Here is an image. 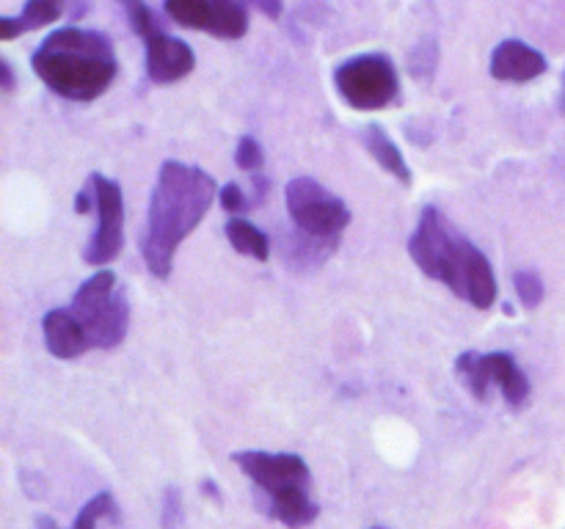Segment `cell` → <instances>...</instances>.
Returning a JSON list of instances; mask_svg holds the SVG:
<instances>
[{
    "label": "cell",
    "instance_id": "6da1fadb",
    "mask_svg": "<svg viewBox=\"0 0 565 529\" xmlns=\"http://www.w3.org/2000/svg\"><path fill=\"white\" fill-rule=\"evenodd\" d=\"M215 202L218 185L207 171L182 160H163L141 231V257L154 279H169L177 251L207 218Z\"/></svg>",
    "mask_w": 565,
    "mask_h": 529
},
{
    "label": "cell",
    "instance_id": "7a4b0ae2",
    "mask_svg": "<svg viewBox=\"0 0 565 529\" xmlns=\"http://www.w3.org/2000/svg\"><path fill=\"white\" fill-rule=\"evenodd\" d=\"M408 257L428 279L450 287L452 295L478 312H489L497 303L500 281L491 259L436 204H425L419 213L408 237Z\"/></svg>",
    "mask_w": 565,
    "mask_h": 529
},
{
    "label": "cell",
    "instance_id": "3957f363",
    "mask_svg": "<svg viewBox=\"0 0 565 529\" xmlns=\"http://www.w3.org/2000/svg\"><path fill=\"white\" fill-rule=\"evenodd\" d=\"M39 80L70 102H94L119 75L114 42L94 28H55L31 55Z\"/></svg>",
    "mask_w": 565,
    "mask_h": 529
},
{
    "label": "cell",
    "instance_id": "277c9868",
    "mask_svg": "<svg viewBox=\"0 0 565 529\" xmlns=\"http://www.w3.org/2000/svg\"><path fill=\"white\" fill-rule=\"evenodd\" d=\"M232 463L246 474L259 494L268 496V512L287 529H307L318 521L320 505L312 496V472L309 463L296 452L237 450Z\"/></svg>",
    "mask_w": 565,
    "mask_h": 529
},
{
    "label": "cell",
    "instance_id": "5b68a950",
    "mask_svg": "<svg viewBox=\"0 0 565 529\" xmlns=\"http://www.w3.org/2000/svg\"><path fill=\"white\" fill-rule=\"evenodd\" d=\"M70 309L81 320L92 350H114L130 331L132 309L114 270L97 268L72 295Z\"/></svg>",
    "mask_w": 565,
    "mask_h": 529
},
{
    "label": "cell",
    "instance_id": "8992f818",
    "mask_svg": "<svg viewBox=\"0 0 565 529\" xmlns=\"http://www.w3.org/2000/svg\"><path fill=\"white\" fill-rule=\"evenodd\" d=\"M334 88L353 110L375 114L401 97V72L386 53H359L337 66Z\"/></svg>",
    "mask_w": 565,
    "mask_h": 529
},
{
    "label": "cell",
    "instance_id": "52a82bcc",
    "mask_svg": "<svg viewBox=\"0 0 565 529\" xmlns=\"http://www.w3.org/2000/svg\"><path fill=\"white\" fill-rule=\"evenodd\" d=\"M285 207L296 231L340 242L351 224V207L315 176H292L285 185Z\"/></svg>",
    "mask_w": 565,
    "mask_h": 529
},
{
    "label": "cell",
    "instance_id": "ba28073f",
    "mask_svg": "<svg viewBox=\"0 0 565 529\" xmlns=\"http://www.w3.org/2000/svg\"><path fill=\"white\" fill-rule=\"evenodd\" d=\"M88 182H92L94 204H97V229L86 242L83 262L92 268H108L125 248V193L119 182L99 171H94Z\"/></svg>",
    "mask_w": 565,
    "mask_h": 529
},
{
    "label": "cell",
    "instance_id": "9c48e42d",
    "mask_svg": "<svg viewBox=\"0 0 565 529\" xmlns=\"http://www.w3.org/2000/svg\"><path fill=\"white\" fill-rule=\"evenodd\" d=\"M143 47H147V55H143L147 77L154 86H171V83L185 80L193 66H196V53H193L191 44L169 36L163 28L149 39H143Z\"/></svg>",
    "mask_w": 565,
    "mask_h": 529
},
{
    "label": "cell",
    "instance_id": "30bf717a",
    "mask_svg": "<svg viewBox=\"0 0 565 529\" xmlns=\"http://www.w3.org/2000/svg\"><path fill=\"white\" fill-rule=\"evenodd\" d=\"M550 69V61L533 44L522 42V39H505L494 47L489 61V72L494 80L502 83H533L539 80L541 75H546Z\"/></svg>",
    "mask_w": 565,
    "mask_h": 529
},
{
    "label": "cell",
    "instance_id": "8fae6325",
    "mask_svg": "<svg viewBox=\"0 0 565 529\" xmlns=\"http://www.w3.org/2000/svg\"><path fill=\"white\" fill-rule=\"evenodd\" d=\"M42 339L50 356L61 358V361H72V358H81L83 353L92 350L86 331L70 306H55L44 312Z\"/></svg>",
    "mask_w": 565,
    "mask_h": 529
},
{
    "label": "cell",
    "instance_id": "7c38bea8",
    "mask_svg": "<svg viewBox=\"0 0 565 529\" xmlns=\"http://www.w3.org/2000/svg\"><path fill=\"white\" fill-rule=\"evenodd\" d=\"M483 367H486V380H489V386L491 389H500V395L505 397L508 406L511 408L527 406L530 395H533V386H530L527 373L519 367L513 353L508 350L483 353Z\"/></svg>",
    "mask_w": 565,
    "mask_h": 529
},
{
    "label": "cell",
    "instance_id": "4fadbf2b",
    "mask_svg": "<svg viewBox=\"0 0 565 529\" xmlns=\"http://www.w3.org/2000/svg\"><path fill=\"white\" fill-rule=\"evenodd\" d=\"M362 143L364 149H367L370 158H373L392 180H397L401 185H412L414 174L406 154H403V149L392 141V136L379 125V121H370V125L362 127Z\"/></svg>",
    "mask_w": 565,
    "mask_h": 529
},
{
    "label": "cell",
    "instance_id": "5bb4252c",
    "mask_svg": "<svg viewBox=\"0 0 565 529\" xmlns=\"http://www.w3.org/2000/svg\"><path fill=\"white\" fill-rule=\"evenodd\" d=\"M64 6L66 0H28L17 17H0V42L53 25L64 14Z\"/></svg>",
    "mask_w": 565,
    "mask_h": 529
},
{
    "label": "cell",
    "instance_id": "9a60e30c",
    "mask_svg": "<svg viewBox=\"0 0 565 529\" xmlns=\"http://www.w3.org/2000/svg\"><path fill=\"white\" fill-rule=\"evenodd\" d=\"M103 521L121 523L119 501H116V496L110 494V490H99V494H94L92 499L81 507V512H77L75 523H72L70 529H97ZM36 529H61V527L50 516H36Z\"/></svg>",
    "mask_w": 565,
    "mask_h": 529
},
{
    "label": "cell",
    "instance_id": "2e32d148",
    "mask_svg": "<svg viewBox=\"0 0 565 529\" xmlns=\"http://www.w3.org/2000/svg\"><path fill=\"white\" fill-rule=\"evenodd\" d=\"M224 235L230 246L243 257H252L257 262H268L270 259V237L254 220L243 218V215H232L224 224Z\"/></svg>",
    "mask_w": 565,
    "mask_h": 529
},
{
    "label": "cell",
    "instance_id": "e0dca14e",
    "mask_svg": "<svg viewBox=\"0 0 565 529\" xmlns=\"http://www.w3.org/2000/svg\"><path fill=\"white\" fill-rule=\"evenodd\" d=\"M248 31V6L243 0H210L207 33L215 39H243Z\"/></svg>",
    "mask_w": 565,
    "mask_h": 529
},
{
    "label": "cell",
    "instance_id": "ac0fdd59",
    "mask_svg": "<svg viewBox=\"0 0 565 529\" xmlns=\"http://www.w3.org/2000/svg\"><path fill=\"white\" fill-rule=\"evenodd\" d=\"M456 375L461 378V384L467 386L469 395L478 402H489L491 386L486 380V367H483V353L478 350H463L456 358Z\"/></svg>",
    "mask_w": 565,
    "mask_h": 529
},
{
    "label": "cell",
    "instance_id": "d6986e66",
    "mask_svg": "<svg viewBox=\"0 0 565 529\" xmlns=\"http://www.w3.org/2000/svg\"><path fill=\"white\" fill-rule=\"evenodd\" d=\"M163 9L177 25L191 31H207L210 0H163Z\"/></svg>",
    "mask_w": 565,
    "mask_h": 529
},
{
    "label": "cell",
    "instance_id": "ffe728a7",
    "mask_svg": "<svg viewBox=\"0 0 565 529\" xmlns=\"http://www.w3.org/2000/svg\"><path fill=\"white\" fill-rule=\"evenodd\" d=\"M513 292H516V301L522 303V309L533 312V309H539L544 303L546 284L539 270L522 268L513 273Z\"/></svg>",
    "mask_w": 565,
    "mask_h": 529
},
{
    "label": "cell",
    "instance_id": "44dd1931",
    "mask_svg": "<svg viewBox=\"0 0 565 529\" xmlns=\"http://www.w3.org/2000/svg\"><path fill=\"white\" fill-rule=\"evenodd\" d=\"M436 66H439V44H436L434 36H428L412 50V55H408V69H412V75L417 80L419 77L428 80V77H434Z\"/></svg>",
    "mask_w": 565,
    "mask_h": 529
},
{
    "label": "cell",
    "instance_id": "7402d4cb",
    "mask_svg": "<svg viewBox=\"0 0 565 529\" xmlns=\"http://www.w3.org/2000/svg\"><path fill=\"white\" fill-rule=\"evenodd\" d=\"M116 3L121 6V11H125L127 22H130V28L141 39H149V36H152V33L160 31V22L154 20L152 9H149V6L143 3V0H116Z\"/></svg>",
    "mask_w": 565,
    "mask_h": 529
},
{
    "label": "cell",
    "instance_id": "603a6c76",
    "mask_svg": "<svg viewBox=\"0 0 565 529\" xmlns=\"http://www.w3.org/2000/svg\"><path fill=\"white\" fill-rule=\"evenodd\" d=\"M235 165L246 174H257L265 165V149L254 136H241L235 147Z\"/></svg>",
    "mask_w": 565,
    "mask_h": 529
},
{
    "label": "cell",
    "instance_id": "cb8c5ba5",
    "mask_svg": "<svg viewBox=\"0 0 565 529\" xmlns=\"http://www.w3.org/2000/svg\"><path fill=\"white\" fill-rule=\"evenodd\" d=\"M218 204L226 213L243 215L246 209H252V196H248L237 182H224V185L218 187Z\"/></svg>",
    "mask_w": 565,
    "mask_h": 529
},
{
    "label": "cell",
    "instance_id": "d4e9b609",
    "mask_svg": "<svg viewBox=\"0 0 565 529\" xmlns=\"http://www.w3.org/2000/svg\"><path fill=\"white\" fill-rule=\"evenodd\" d=\"M88 209H97V204H94V187H92V182L86 180V185H83L81 191H77V196H75V213H77V215H86Z\"/></svg>",
    "mask_w": 565,
    "mask_h": 529
},
{
    "label": "cell",
    "instance_id": "484cf974",
    "mask_svg": "<svg viewBox=\"0 0 565 529\" xmlns=\"http://www.w3.org/2000/svg\"><path fill=\"white\" fill-rule=\"evenodd\" d=\"M268 193H270V182L265 180V176L252 174V193H248V196H252V207H259V204L268 198Z\"/></svg>",
    "mask_w": 565,
    "mask_h": 529
},
{
    "label": "cell",
    "instance_id": "4316f807",
    "mask_svg": "<svg viewBox=\"0 0 565 529\" xmlns=\"http://www.w3.org/2000/svg\"><path fill=\"white\" fill-rule=\"evenodd\" d=\"M14 88H17L14 66H11L9 58H0V91L14 94Z\"/></svg>",
    "mask_w": 565,
    "mask_h": 529
},
{
    "label": "cell",
    "instance_id": "83f0119b",
    "mask_svg": "<svg viewBox=\"0 0 565 529\" xmlns=\"http://www.w3.org/2000/svg\"><path fill=\"white\" fill-rule=\"evenodd\" d=\"M248 3L263 11L265 17H270V20H281V14H285V0H248Z\"/></svg>",
    "mask_w": 565,
    "mask_h": 529
},
{
    "label": "cell",
    "instance_id": "f1b7e54d",
    "mask_svg": "<svg viewBox=\"0 0 565 529\" xmlns=\"http://www.w3.org/2000/svg\"><path fill=\"white\" fill-rule=\"evenodd\" d=\"M561 114L565 116V69H563V83H561Z\"/></svg>",
    "mask_w": 565,
    "mask_h": 529
},
{
    "label": "cell",
    "instance_id": "f546056e",
    "mask_svg": "<svg viewBox=\"0 0 565 529\" xmlns=\"http://www.w3.org/2000/svg\"><path fill=\"white\" fill-rule=\"evenodd\" d=\"M370 529H386V527H370Z\"/></svg>",
    "mask_w": 565,
    "mask_h": 529
}]
</instances>
